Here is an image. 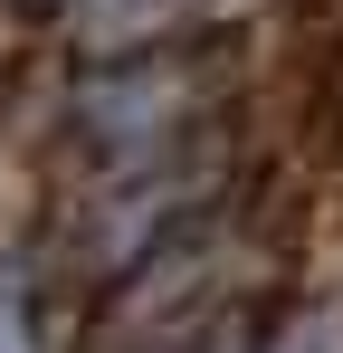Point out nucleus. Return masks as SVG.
<instances>
[{"mask_svg": "<svg viewBox=\"0 0 343 353\" xmlns=\"http://www.w3.org/2000/svg\"><path fill=\"white\" fill-rule=\"evenodd\" d=\"M67 10H86L96 39H153V29H172V19H191L200 0H67Z\"/></svg>", "mask_w": 343, "mask_h": 353, "instance_id": "f257e3e1", "label": "nucleus"}, {"mask_svg": "<svg viewBox=\"0 0 343 353\" xmlns=\"http://www.w3.org/2000/svg\"><path fill=\"white\" fill-rule=\"evenodd\" d=\"M258 353H343V305H305V315H286Z\"/></svg>", "mask_w": 343, "mask_h": 353, "instance_id": "f03ea898", "label": "nucleus"}]
</instances>
